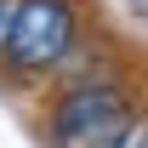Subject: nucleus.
Instances as JSON below:
<instances>
[{"label":"nucleus","instance_id":"1","mask_svg":"<svg viewBox=\"0 0 148 148\" xmlns=\"http://www.w3.org/2000/svg\"><path fill=\"white\" fill-rule=\"evenodd\" d=\"M74 40H80L74 0H12L0 23V69L17 80H40L69 63Z\"/></svg>","mask_w":148,"mask_h":148},{"label":"nucleus","instance_id":"2","mask_svg":"<svg viewBox=\"0 0 148 148\" xmlns=\"http://www.w3.org/2000/svg\"><path fill=\"white\" fill-rule=\"evenodd\" d=\"M137 120L143 114L120 80H80L46 108V137L51 148H125Z\"/></svg>","mask_w":148,"mask_h":148},{"label":"nucleus","instance_id":"3","mask_svg":"<svg viewBox=\"0 0 148 148\" xmlns=\"http://www.w3.org/2000/svg\"><path fill=\"white\" fill-rule=\"evenodd\" d=\"M125 148H148V114H143V120H137V131H131V137H125Z\"/></svg>","mask_w":148,"mask_h":148},{"label":"nucleus","instance_id":"4","mask_svg":"<svg viewBox=\"0 0 148 148\" xmlns=\"http://www.w3.org/2000/svg\"><path fill=\"white\" fill-rule=\"evenodd\" d=\"M6 12H12V0H0V23H6Z\"/></svg>","mask_w":148,"mask_h":148}]
</instances>
